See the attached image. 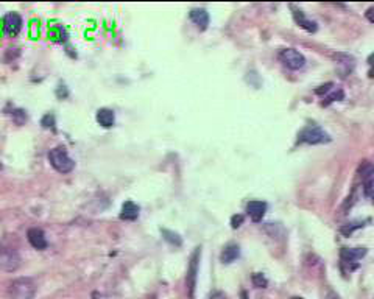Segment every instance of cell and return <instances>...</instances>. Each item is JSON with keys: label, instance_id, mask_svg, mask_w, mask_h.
<instances>
[{"label": "cell", "instance_id": "6da1fadb", "mask_svg": "<svg viewBox=\"0 0 374 299\" xmlns=\"http://www.w3.org/2000/svg\"><path fill=\"white\" fill-rule=\"evenodd\" d=\"M48 162L53 169L60 173H63V175L70 173L75 169V160L69 156V153L64 147H57V148L50 150Z\"/></svg>", "mask_w": 374, "mask_h": 299}, {"label": "cell", "instance_id": "7a4b0ae2", "mask_svg": "<svg viewBox=\"0 0 374 299\" xmlns=\"http://www.w3.org/2000/svg\"><path fill=\"white\" fill-rule=\"evenodd\" d=\"M7 293L10 299H33L36 294V285L29 278H19L10 284Z\"/></svg>", "mask_w": 374, "mask_h": 299}, {"label": "cell", "instance_id": "3957f363", "mask_svg": "<svg viewBox=\"0 0 374 299\" xmlns=\"http://www.w3.org/2000/svg\"><path fill=\"white\" fill-rule=\"evenodd\" d=\"M331 138L316 125L306 126L300 134H298V142L301 144H309V145H318V144H326L329 142Z\"/></svg>", "mask_w": 374, "mask_h": 299}, {"label": "cell", "instance_id": "277c9868", "mask_svg": "<svg viewBox=\"0 0 374 299\" xmlns=\"http://www.w3.org/2000/svg\"><path fill=\"white\" fill-rule=\"evenodd\" d=\"M279 61L290 70H300L306 64V58L303 53L295 48H284L279 51Z\"/></svg>", "mask_w": 374, "mask_h": 299}, {"label": "cell", "instance_id": "5b68a950", "mask_svg": "<svg viewBox=\"0 0 374 299\" xmlns=\"http://www.w3.org/2000/svg\"><path fill=\"white\" fill-rule=\"evenodd\" d=\"M20 266V256L10 247H0V269L13 273Z\"/></svg>", "mask_w": 374, "mask_h": 299}, {"label": "cell", "instance_id": "8992f818", "mask_svg": "<svg viewBox=\"0 0 374 299\" xmlns=\"http://www.w3.org/2000/svg\"><path fill=\"white\" fill-rule=\"evenodd\" d=\"M200 248H197L191 257V263H189V271H187V290H189V299L195 297V287H197V275H198V262H200Z\"/></svg>", "mask_w": 374, "mask_h": 299}, {"label": "cell", "instance_id": "52a82bcc", "mask_svg": "<svg viewBox=\"0 0 374 299\" xmlns=\"http://www.w3.org/2000/svg\"><path fill=\"white\" fill-rule=\"evenodd\" d=\"M359 176L362 178L363 190L369 197L374 194V164L369 160H363L359 167Z\"/></svg>", "mask_w": 374, "mask_h": 299}, {"label": "cell", "instance_id": "ba28073f", "mask_svg": "<svg viewBox=\"0 0 374 299\" xmlns=\"http://www.w3.org/2000/svg\"><path fill=\"white\" fill-rule=\"evenodd\" d=\"M22 29V17L17 13H8L4 17V32L8 36H17Z\"/></svg>", "mask_w": 374, "mask_h": 299}, {"label": "cell", "instance_id": "9c48e42d", "mask_svg": "<svg viewBox=\"0 0 374 299\" xmlns=\"http://www.w3.org/2000/svg\"><path fill=\"white\" fill-rule=\"evenodd\" d=\"M26 238H29V241H30V244L35 248V250H39V251H42V250H45L47 248V238H45V235H44V232H42V229H39V228H32V229H29V232H26Z\"/></svg>", "mask_w": 374, "mask_h": 299}, {"label": "cell", "instance_id": "30bf717a", "mask_svg": "<svg viewBox=\"0 0 374 299\" xmlns=\"http://www.w3.org/2000/svg\"><path fill=\"white\" fill-rule=\"evenodd\" d=\"M365 254H366V250H365V248H343V250L340 251L341 265H346V263H356V262L360 260Z\"/></svg>", "mask_w": 374, "mask_h": 299}, {"label": "cell", "instance_id": "8fae6325", "mask_svg": "<svg viewBox=\"0 0 374 299\" xmlns=\"http://www.w3.org/2000/svg\"><path fill=\"white\" fill-rule=\"evenodd\" d=\"M247 212H248V215H250V219L253 220V222H260L262 220V216L265 215V212H266V203H263V201H259V200H253V201H250L248 204H247Z\"/></svg>", "mask_w": 374, "mask_h": 299}, {"label": "cell", "instance_id": "7c38bea8", "mask_svg": "<svg viewBox=\"0 0 374 299\" xmlns=\"http://www.w3.org/2000/svg\"><path fill=\"white\" fill-rule=\"evenodd\" d=\"M95 119H97L98 125L103 128H113L116 123V114L113 110H108V107H101V110H98L95 114Z\"/></svg>", "mask_w": 374, "mask_h": 299}, {"label": "cell", "instance_id": "4fadbf2b", "mask_svg": "<svg viewBox=\"0 0 374 299\" xmlns=\"http://www.w3.org/2000/svg\"><path fill=\"white\" fill-rule=\"evenodd\" d=\"M139 216V206L132 201H126L122 206V212H120V219L126 220V222H135Z\"/></svg>", "mask_w": 374, "mask_h": 299}, {"label": "cell", "instance_id": "5bb4252c", "mask_svg": "<svg viewBox=\"0 0 374 299\" xmlns=\"http://www.w3.org/2000/svg\"><path fill=\"white\" fill-rule=\"evenodd\" d=\"M189 17H191V20L198 26L201 32L207 29V25H209V14L204 10H192L191 14H189Z\"/></svg>", "mask_w": 374, "mask_h": 299}, {"label": "cell", "instance_id": "9a60e30c", "mask_svg": "<svg viewBox=\"0 0 374 299\" xmlns=\"http://www.w3.org/2000/svg\"><path fill=\"white\" fill-rule=\"evenodd\" d=\"M293 17H295L297 23L301 26V29H304L306 32H309V33H315L316 32V29H318L316 23L313 20L307 19L303 11H293Z\"/></svg>", "mask_w": 374, "mask_h": 299}, {"label": "cell", "instance_id": "2e32d148", "mask_svg": "<svg viewBox=\"0 0 374 299\" xmlns=\"http://www.w3.org/2000/svg\"><path fill=\"white\" fill-rule=\"evenodd\" d=\"M238 254H240L238 247H237V244H234V243H231V244H228V247L223 250L220 259H222L223 263H231V262H234L238 257Z\"/></svg>", "mask_w": 374, "mask_h": 299}, {"label": "cell", "instance_id": "e0dca14e", "mask_svg": "<svg viewBox=\"0 0 374 299\" xmlns=\"http://www.w3.org/2000/svg\"><path fill=\"white\" fill-rule=\"evenodd\" d=\"M163 232V235H164V238L169 241V243H172V244H175V247H181L182 244V240H181V237L176 234V232H173V231H169V229H163L161 231Z\"/></svg>", "mask_w": 374, "mask_h": 299}, {"label": "cell", "instance_id": "ac0fdd59", "mask_svg": "<svg viewBox=\"0 0 374 299\" xmlns=\"http://www.w3.org/2000/svg\"><path fill=\"white\" fill-rule=\"evenodd\" d=\"M41 125H42V128H45V129L55 131V129H57V120H55V116H53V114H45V116L42 117V120H41Z\"/></svg>", "mask_w": 374, "mask_h": 299}, {"label": "cell", "instance_id": "d6986e66", "mask_svg": "<svg viewBox=\"0 0 374 299\" xmlns=\"http://www.w3.org/2000/svg\"><path fill=\"white\" fill-rule=\"evenodd\" d=\"M11 117H13V120H14L17 125H23V123L26 122V114H25V111H22V110H14V111H11Z\"/></svg>", "mask_w": 374, "mask_h": 299}, {"label": "cell", "instance_id": "ffe728a7", "mask_svg": "<svg viewBox=\"0 0 374 299\" xmlns=\"http://www.w3.org/2000/svg\"><path fill=\"white\" fill-rule=\"evenodd\" d=\"M251 279H253L254 287H257V288H265V287H266V284H269V281H266V278H265V276H262L260 273H254Z\"/></svg>", "mask_w": 374, "mask_h": 299}, {"label": "cell", "instance_id": "44dd1931", "mask_svg": "<svg viewBox=\"0 0 374 299\" xmlns=\"http://www.w3.org/2000/svg\"><path fill=\"white\" fill-rule=\"evenodd\" d=\"M363 225H357V223H353V225H348V226H343L340 231H341V234H344V235H351L357 228H362Z\"/></svg>", "mask_w": 374, "mask_h": 299}, {"label": "cell", "instance_id": "7402d4cb", "mask_svg": "<svg viewBox=\"0 0 374 299\" xmlns=\"http://www.w3.org/2000/svg\"><path fill=\"white\" fill-rule=\"evenodd\" d=\"M244 223V215H232V219H231V226H232V229H237L240 225Z\"/></svg>", "mask_w": 374, "mask_h": 299}, {"label": "cell", "instance_id": "603a6c76", "mask_svg": "<svg viewBox=\"0 0 374 299\" xmlns=\"http://www.w3.org/2000/svg\"><path fill=\"white\" fill-rule=\"evenodd\" d=\"M340 98H343V92H341V91H338V92L332 94V95L328 98V101H326L325 104H329V103H332V101H335V100H340Z\"/></svg>", "mask_w": 374, "mask_h": 299}, {"label": "cell", "instance_id": "cb8c5ba5", "mask_svg": "<svg viewBox=\"0 0 374 299\" xmlns=\"http://www.w3.org/2000/svg\"><path fill=\"white\" fill-rule=\"evenodd\" d=\"M209 299H226V294L223 291H213Z\"/></svg>", "mask_w": 374, "mask_h": 299}, {"label": "cell", "instance_id": "d4e9b609", "mask_svg": "<svg viewBox=\"0 0 374 299\" xmlns=\"http://www.w3.org/2000/svg\"><path fill=\"white\" fill-rule=\"evenodd\" d=\"M368 64H369V67H371L369 75L374 76V53H372V55H369V58H368Z\"/></svg>", "mask_w": 374, "mask_h": 299}, {"label": "cell", "instance_id": "484cf974", "mask_svg": "<svg viewBox=\"0 0 374 299\" xmlns=\"http://www.w3.org/2000/svg\"><path fill=\"white\" fill-rule=\"evenodd\" d=\"M331 86H332V83H328V85L322 86V89H316L315 92H316V94H323V92H328V91L331 89Z\"/></svg>", "mask_w": 374, "mask_h": 299}, {"label": "cell", "instance_id": "4316f807", "mask_svg": "<svg viewBox=\"0 0 374 299\" xmlns=\"http://www.w3.org/2000/svg\"><path fill=\"white\" fill-rule=\"evenodd\" d=\"M366 19H368L371 23H374V8H369V10L366 11Z\"/></svg>", "mask_w": 374, "mask_h": 299}, {"label": "cell", "instance_id": "83f0119b", "mask_svg": "<svg viewBox=\"0 0 374 299\" xmlns=\"http://www.w3.org/2000/svg\"><path fill=\"white\" fill-rule=\"evenodd\" d=\"M2 169H4V166H2V164H0V170H2Z\"/></svg>", "mask_w": 374, "mask_h": 299}, {"label": "cell", "instance_id": "f1b7e54d", "mask_svg": "<svg viewBox=\"0 0 374 299\" xmlns=\"http://www.w3.org/2000/svg\"><path fill=\"white\" fill-rule=\"evenodd\" d=\"M293 299H301V297H293Z\"/></svg>", "mask_w": 374, "mask_h": 299}, {"label": "cell", "instance_id": "f546056e", "mask_svg": "<svg viewBox=\"0 0 374 299\" xmlns=\"http://www.w3.org/2000/svg\"><path fill=\"white\" fill-rule=\"evenodd\" d=\"M332 299H338V297H332Z\"/></svg>", "mask_w": 374, "mask_h": 299}]
</instances>
